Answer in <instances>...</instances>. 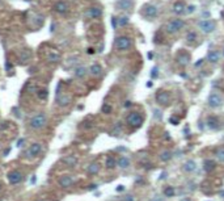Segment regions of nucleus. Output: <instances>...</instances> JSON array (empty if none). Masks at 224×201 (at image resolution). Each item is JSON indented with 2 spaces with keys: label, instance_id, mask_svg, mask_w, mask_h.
Masks as SVG:
<instances>
[{
  "label": "nucleus",
  "instance_id": "4c0bfd02",
  "mask_svg": "<svg viewBox=\"0 0 224 201\" xmlns=\"http://www.w3.org/2000/svg\"><path fill=\"white\" fill-rule=\"evenodd\" d=\"M151 76H152V78H156V76H157V69H156V67H155V69L152 70V72H151Z\"/></svg>",
  "mask_w": 224,
  "mask_h": 201
},
{
  "label": "nucleus",
  "instance_id": "2eb2a0df",
  "mask_svg": "<svg viewBox=\"0 0 224 201\" xmlns=\"http://www.w3.org/2000/svg\"><path fill=\"white\" fill-rule=\"evenodd\" d=\"M172 11H173V13H176V15H181L186 11V5H185V3H182V2H177L173 4Z\"/></svg>",
  "mask_w": 224,
  "mask_h": 201
},
{
  "label": "nucleus",
  "instance_id": "ea45409f",
  "mask_svg": "<svg viewBox=\"0 0 224 201\" xmlns=\"http://www.w3.org/2000/svg\"><path fill=\"white\" fill-rule=\"evenodd\" d=\"M5 69H7V71H9V69H12V65H9V61L5 62Z\"/></svg>",
  "mask_w": 224,
  "mask_h": 201
},
{
  "label": "nucleus",
  "instance_id": "a211bd4d",
  "mask_svg": "<svg viewBox=\"0 0 224 201\" xmlns=\"http://www.w3.org/2000/svg\"><path fill=\"white\" fill-rule=\"evenodd\" d=\"M196 169V163L194 160H186L183 163V171H186V172H194Z\"/></svg>",
  "mask_w": 224,
  "mask_h": 201
},
{
  "label": "nucleus",
  "instance_id": "a878e982",
  "mask_svg": "<svg viewBox=\"0 0 224 201\" xmlns=\"http://www.w3.org/2000/svg\"><path fill=\"white\" fill-rule=\"evenodd\" d=\"M215 156H216V159H218L219 162L224 163V147H223V146L216 147V150H215Z\"/></svg>",
  "mask_w": 224,
  "mask_h": 201
},
{
  "label": "nucleus",
  "instance_id": "0eeeda50",
  "mask_svg": "<svg viewBox=\"0 0 224 201\" xmlns=\"http://www.w3.org/2000/svg\"><path fill=\"white\" fill-rule=\"evenodd\" d=\"M41 151H42V143H38V142H35V143L30 145L29 147L26 149L25 155H26L28 158H33V156H37Z\"/></svg>",
  "mask_w": 224,
  "mask_h": 201
},
{
  "label": "nucleus",
  "instance_id": "7c9ffc66",
  "mask_svg": "<svg viewBox=\"0 0 224 201\" xmlns=\"http://www.w3.org/2000/svg\"><path fill=\"white\" fill-rule=\"evenodd\" d=\"M196 39V33L195 32H189V33L186 34V41L189 43H191V42H194Z\"/></svg>",
  "mask_w": 224,
  "mask_h": 201
},
{
  "label": "nucleus",
  "instance_id": "f03ea898",
  "mask_svg": "<svg viewBox=\"0 0 224 201\" xmlns=\"http://www.w3.org/2000/svg\"><path fill=\"white\" fill-rule=\"evenodd\" d=\"M114 45H115V49L119 50V51H126L131 47L132 42H131V38L126 37V35H119V37L115 38L114 41Z\"/></svg>",
  "mask_w": 224,
  "mask_h": 201
},
{
  "label": "nucleus",
  "instance_id": "5701e85b",
  "mask_svg": "<svg viewBox=\"0 0 224 201\" xmlns=\"http://www.w3.org/2000/svg\"><path fill=\"white\" fill-rule=\"evenodd\" d=\"M177 62H178L180 65H182V66H186L187 63L190 62V57H189V54L182 53V54H180L178 57H177Z\"/></svg>",
  "mask_w": 224,
  "mask_h": 201
},
{
  "label": "nucleus",
  "instance_id": "4468645a",
  "mask_svg": "<svg viewBox=\"0 0 224 201\" xmlns=\"http://www.w3.org/2000/svg\"><path fill=\"white\" fill-rule=\"evenodd\" d=\"M101 15H102V11H101V8H98V7H92L86 12V16L90 18H100Z\"/></svg>",
  "mask_w": 224,
  "mask_h": 201
},
{
  "label": "nucleus",
  "instance_id": "1a4fd4ad",
  "mask_svg": "<svg viewBox=\"0 0 224 201\" xmlns=\"http://www.w3.org/2000/svg\"><path fill=\"white\" fill-rule=\"evenodd\" d=\"M22 173L18 171V169H13V171H11L8 173V181H9L11 184H18L22 181Z\"/></svg>",
  "mask_w": 224,
  "mask_h": 201
},
{
  "label": "nucleus",
  "instance_id": "cd10ccee",
  "mask_svg": "<svg viewBox=\"0 0 224 201\" xmlns=\"http://www.w3.org/2000/svg\"><path fill=\"white\" fill-rule=\"evenodd\" d=\"M37 95H38V99H39V100L46 101V100H47V97H49V91H47L46 88H43V89H38V91H37Z\"/></svg>",
  "mask_w": 224,
  "mask_h": 201
},
{
  "label": "nucleus",
  "instance_id": "bb28decb",
  "mask_svg": "<svg viewBox=\"0 0 224 201\" xmlns=\"http://www.w3.org/2000/svg\"><path fill=\"white\" fill-rule=\"evenodd\" d=\"M207 125L211 129H218L219 128V121L216 117H208L207 118Z\"/></svg>",
  "mask_w": 224,
  "mask_h": 201
},
{
  "label": "nucleus",
  "instance_id": "9d476101",
  "mask_svg": "<svg viewBox=\"0 0 224 201\" xmlns=\"http://www.w3.org/2000/svg\"><path fill=\"white\" fill-rule=\"evenodd\" d=\"M156 101L159 102L160 105H168L169 101H170V95H169L167 91H159L156 93Z\"/></svg>",
  "mask_w": 224,
  "mask_h": 201
},
{
  "label": "nucleus",
  "instance_id": "58836bf2",
  "mask_svg": "<svg viewBox=\"0 0 224 201\" xmlns=\"http://www.w3.org/2000/svg\"><path fill=\"white\" fill-rule=\"evenodd\" d=\"M170 122L173 125H177V124H178V120H177L176 117H170Z\"/></svg>",
  "mask_w": 224,
  "mask_h": 201
},
{
  "label": "nucleus",
  "instance_id": "2f4dec72",
  "mask_svg": "<svg viewBox=\"0 0 224 201\" xmlns=\"http://www.w3.org/2000/svg\"><path fill=\"white\" fill-rule=\"evenodd\" d=\"M127 22H128V17H127V16H122V17L117 18V24H118V26H125Z\"/></svg>",
  "mask_w": 224,
  "mask_h": 201
},
{
  "label": "nucleus",
  "instance_id": "72a5a7b5",
  "mask_svg": "<svg viewBox=\"0 0 224 201\" xmlns=\"http://www.w3.org/2000/svg\"><path fill=\"white\" fill-rule=\"evenodd\" d=\"M214 164L215 163L212 160H204V169H206V171H211V169L215 167Z\"/></svg>",
  "mask_w": 224,
  "mask_h": 201
},
{
  "label": "nucleus",
  "instance_id": "f257e3e1",
  "mask_svg": "<svg viewBox=\"0 0 224 201\" xmlns=\"http://www.w3.org/2000/svg\"><path fill=\"white\" fill-rule=\"evenodd\" d=\"M46 124H47V117H46V114L43 112L37 113L35 116L31 117L30 121H29V126L31 129H34V130H39V129L45 128Z\"/></svg>",
  "mask_w": 224,
  "mask_h": 201
},
{
  "label": "nucleus",
  "instance_id": "c03bdc74",
  "mask_svg": "<svg viewBox=\"0 0 224 201\" xmlns=\"http://www.w3.org/2000/svg\"><path fill=\"white\" fill-rule=\"evenodd\" d=\"M88 53H89V54H93L94 50H93V49H88Z\"/></svg>",
  "mask_w": 224,
  "mask_h": 201
},
{
  "label": "nucleus",
  "instance_id": "6e6552de",
  "mask_svg": "<svg viewBox=\"0 0 224 201\" xmlns=\"http://www.w3.org/2000/svg\"><path fill=\"white\" fill-rule=\"evenodd\" d=\"M157 13H159V9H157V7L153 5V4H147V5H144V8H143V15L147 18H155Z\"/></svg>",
  "mask_w": 224,
  "mask_h": 201
},
{
  "label": "nucleus",
  "instance_id": "473e14b6",
  "mask_svg": "<svg viewBox=\"0 0 224 201\" xmlns=\"http://www.w3.org/2000/svg\"><path fill=\"white\" fill-rule=\"evenodd\" d=\"M164 195L167 197H173V195H174V188H173V187H167L164 189Z\"/></svg>",
  "mask_w": 224,
  "mask_h": 201
},
{
  "label": "nucleus",
  "instance_id": "39448f33",
  "mask_svg": "<svg viewBox=\"0 0 224 201\" xmlns=\"http://www.w3.org/2000/svg\"><path fill=\"white\" fill-rule=\"evenodd\" d=\"M207 102H208V105H210L211 108L218 109V108H220V106H222V105L224 104V100H223V97L220 96L219 93L214 92V93H211L210 96H208Z\"/></svg>",
  "mask_w": 224,
  "mask_h": 201
},
{
  "label": "nucleus",
  "instance_id": "c85d7f7f",
  "mask_svg": "<svg viewBox=\"0 0 224 201\" xmlns=\"http://www.w3.org/2000/svg\"><path fill=\"white\" fill-rule=\"evenodd\" d=\"M115 164H117V162H115V159H114L113 156H108V158H106V163H105V166H106L108 168L112 169V168L115 167Z\"/></svg>",
  "mask_w": 224,
  "mask_h": 201
},
{
  "label": "nucleus",
  "instance_id": "dca6fc26",
  "mask_svg": "<svg viewBox=\"0 0 224 201\" xmlns=\"http://www.w3.org/2000/svg\"><path fill=\"white\" fill-rule=\"evenodd\" d=\"M57 102H58V105H60V106H66L71 102V97L66 96V95L62 96L60 93H57Z\"/></svg>",
  "mask_w": 224,
  "mask_h": 201
},
{
  "label": "nucleus",
  "instance_id": "37998d69",
  "mask_svg": "<svg viewBox=\"0 0 224 201\" xmlns=\"http://www.w3.org/2000/svg\"><path fill=\"white\" fill-rule=\"evenodd\" d=\"M123 189H125V187H123V185H118L117 191H118V192H122V191H123Z\"/></svg>",
  "mask_w": 224,
  "mask_h": 201
},
{
  "label": "nucleus",
  "instance_id": "f8f14e48",
  "mask_svg": "<svg viewBox=\"0 0 224 201\" xmlns=\"http://www.w3.org/2000/svg\"><path fill=\"white\" fill-rule=\"evenodd\" d=\"M54 11L59 15H66L67 12H68V4L66 2H63V0H60V2H58L54 5Z\"/></svg>",
  "mask_w": 224,
  "mask_h": 201
},
{
  "label": "nucleus",
  "instance_id": "423d86ee",
  "mask_svg": "<svg viewBox=\"0 0 224 201\" xmlns=\"http://www.w3.org/2000/svg\"><path fill=\"white\" fill-rule=\"evenodd\" d=\"M198 28L204 34H208L215 30V22L211 21V20H202V21L198 22Z\"/></svg>",
  "mask_w": 224,
  "mask_h": 201
},
{
  "label": "nucleus",
  "instance_id": "aec40b11",
  "mask_svg": "<svg viewBox=\"0 0 224 201\" xmlns=\"http://www.w3.org/2000/svg\"><path fill=\"white\" fill-rule=\"evenodd\" d=\"M207 59H208V62H211V63H216L220 59V53L218 50H211L207 55Z\"/></svg>",
  "mask_w": 224,
  "mask_h": 201
},
{
  "label": "nucleus",
  "instance_id": "9b49d317",
  "mask_svg": "<svg viewBox=\"0 0 224 201\" xmlns=\"http://www.w3.org/2000/svg\"><path fill=\"white\" fill-rule=\"evenodd\" d=\"M75 183L73 179L71 177L70 175H63L59 177V180H58V184H59V187H62V188H66V189H68L72 187V184Z\"/></svg>",
  "mask_w": 224,
  "mask_h": 201
},
{
  "label": "nucleus",
  "instance_id": "a19ab883",
  "mask_svg": "<svg viewBox=\"0 0 224 201\" xmlns=\"http://www.w3.org/2000/svg\"><path fill=\"white\" fill-rule=\"evenodd\" d=\"M24 142H25V139H20V141L17 142V146H18V147H21V146L24 145Z\"/></svg>",
  "mask_w": 224,
  "mask_h": 201
},
{
  "label": "nucleus",
  "instance_id": "ddd939ff",
  "mask_svg": "<svg viewBox=\"0 0 224 201\" xmlns=\"http://www.w3.org/2000/svg\"><path fill=\"white\" fill-rule=\"evenodd\" d=\"M132 4L134 2L132 0H117V8L121 11H128L132 8Z\"/></svg>",
  "mask_w": 224,
  "mask_h": 201
},
{
  "label": "nucleus",
  "instance_id": "e433bc0d",
  "mask_svg": "<svg viewBox=\"0 0 224 201\" xmlns=\"http://www.w3.org/2000/svg\"><path fill=\"white\" fill-rule=\"evenodd\" d=\"M193 11H195V5H189V7H187V9L185 11V12H187V13H191Z\"/></svg>",
  "mask_w": 224,
  "mask_h": 201
},
{
  "label": "nucleus",
  "instance_id": "393cba45",
  "mask_svg": "<svg viewBox=\"0 0 224 201\" xmlns=\"http://www.w3.org/2000/svg\"><path fill=\"white\" fill-rule=\"evenodd\" d=\"M47 61L50 63H58L60 61V54L57 53V51H51V53L47 55Z\"/></svg>",
  "mask_w": 224,
  "mask_h": 201
},
{
  "label": "nucleus",
  "instance_id": "412c9836",
  "mask_svg": "<svg viewBox=\"0 0 224 201\" xmlns=\"http://www.w3.org/2000/svg\"><path fill=\"white\" fill-rule=\"evenodd\" d=\"M117 164H118V167L122 168V169L128 168V167H130V159H128L127 156H121L119 159H118Z\"/></svg>",
  "mask_w": 224,
  "mask_h": 201
},
{
  "label": "nucleus",
  "instance_id": "f3484780",
  "mask_svg": "<svg viewBox=\"0 0 224 201\" xmlns=\"http://www.w3.org/2000/svg\"><path fill=\"white\" fill-rule=\"evenodd\" d=\"M63 163L66 166H68V167H75L77 164V158L73 155H67L63 158Z\"/></svg>",
  "mask_w": 224,
  "mask_h": 201
},
{
  "label": "nucleus",
  "instance_id": "a18cd8bd",
  "mask_svg": "<svg viewBox=\"0 0 224 201\" xmlns=\"http://www.w3.org/2000/svg\"><path fill=\"white\" fill-rule=\"evenodd\" d=\"M182 201H191V200H190V199H183Z\"/></svg>",
  "mask_w": 224,
  "mask_h": 201
},
{
  "label": "nucleus",
  "instance_id": "c756f323",
  "mask_svg": "<svg viewBox=\"0 0 224 201\" xmlns=\"http://www.w3.org/2000/svg\"><path fill=\"white\" fill-rule=\"evenodd\" d=\"M170 158H172V151H169V150H165V151H163L161 155H160V159L163 162H168Z\"/></svg>",
  "mask_w": 224,
  "mask_h": 201
},
{
  "label": "nucleus",
  "instance_id": "6ab92c4d",
  "mask_svg": "<svg viewBox=\"0 0 224 201\" xmlns=\"http://www.w3.org/2000/svg\"><path fill=\"white\" fill-rule=\"evenodd\" d=\"M86 172H88L89 175H96V173L100 172V164H98L97 162H94V163H90L88 167H86Z\"/></svg>",
  "mask_w": 224,
  "mask_h": 201
},
{
  "label": "nucleus",
  "instance_id": "c9c22d12",
  "mask_svg": "<svg viewBox=\"0 0 224 201\" xmlns=\"http://www.w3.org/2000/svg\"><path fill=\"white\" fill-rule=\"evenodd\" d=\"M123 201H135V199H134L131 195H127V196L123 197Z\"/></svg>",
  "mask_w": 224,
  "mask_h": 201
},
{
  "label": "nucleus",
  "instance_id": "b1692460",
  "mask_svg": "<svg viewBox=\"0 0 224 201\" xmlns=\"http://www.w3.org/2000/svg\"><path fill=\"white\" fill-rule=\"evenodd\" d=\"M73 75L76 78H84L85 75H86V69L84 66H79V67H76V69L73 70Z\"/></svg>",
  "mask_w": 224,
  "mask_h": 201
},
{
  "label": "nucleus",
  "instance_id": "f704fd0d",
  "mask_svg": "<svg viewBox=\"0 0 224 201\" xmlns=\"http://www.w3.org/2000/svg\"><path fill=\"white\" fill-rule=\"evenodd\" d=\"M102 112H104L105 114L112 113V105H109V104H104V106H102Z\"/></svg>",
  "mask_w": 224,
  "mask_h": 201
},
{
  "label": "nucleus",
  "instance_id": "7ed1b4c3",
  "mask_svg": "<svg viewBox=\"0 0 224 201\" xmlns=\"http://www.w3.org/2000/svg\"><path fill=\"white\" fill-rule=\"evenodd\" d=\"M183 26H185V22L181 18H173V20H170V21H168L165 29H167L168 33L174 34V33H178Z\"/></svg>",
  "mask_w": 224,
  "mask_h": 201
},
{
  "label": "nucleus",
  "instance_id": "20e7f679",
  "mask_svg": "<svg viewBox=\"0 0 224 201\" xmlns=\"http://www.w3.org/2000/svg\"><path fill=\"white\" fill-rule=\"evenodd\" d=\"M126 122H127L131 128L136 129V128H140L141 124H143V117H141V114L138 113V112H131V113H128L127 117H126Z\"/></svg>",
  "mask_w": 224,
  "mask_h": 201
},
{
  "label": "nucleus",
  "instance_id": "79ce46f5",
  "mask_svg": "<svg viewBox=\"0 0 224 201\" xmlns=\"http://www.w3.org/2000/svg\"><path fill=\"white\" fill-rule=\"evenodd\" d=\"M96 188H97V184H90L88 189H90V191H92V189H96Z\"/></svg>",
  "mask_w": 224,
  "mask_h": 201
},
{
  "label": "nucleus",
  "instance_id": "49530a36",
  "mask_svg": "<svg viewBox=\"0 0 224 201\" xmlns=\"http://www.w3.org/2000/svg\"><path fill=\"white\" fill-rule=\"evenodd\" d=\"M0 189H2V183H0Z\"/></svg>",
  "mask_w": 224,
  "mask_h": 201
},
{
  "label": "nucleus",
  "instance_id": "4be33fe9",
  "mask_svg": "<svg viewBox=\"0 0 224 201\" xmlns=\"http://www.w3.org/2000/svg\"><path fill=\"white\" fill-rule=\"evenodd\" d=\"M89 72L90 75H93V76H100V75L102 74V67L100 65H92L90 66V69H89Z\"/></svg>",
  "mask_w": 224,
  "mask_h": 201
}]
</instances>
